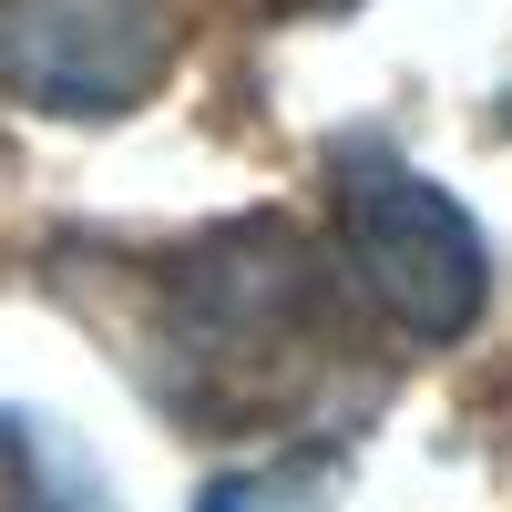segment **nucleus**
Wrapping results in <instances>:
<instances>
[{
  "label": "nucleus",
  "instance_id": "obj_1",
  "mask_svg": "<svg viewBox=\"0 0 512 512\" xmlns=\"http://www.w3.org/2000/svg\"><path fill=\"white\" fill-rule=\"evenodd\" d=\"M154 390L195 431H236L318 390V359H338V277L308 256L287 216H246L175 246L154 287Z\"/></svg>",
  "mask_w": 512,
  "mask_h": 512
},
{
  "label": "nucleus",
  "instance_id": "obj_2",
  "mask_svg": "<svg viewBox=\"0 0 512 512\" xmlns=\"http://www.w3.org/2000/svg\"><path fill=\"white\" fill-rule=\"evenodd\" d=\"M328 216H338V277H349L379 318L420 349L472 338L492 308V246L472 205L431 185L400 144L338 134L328 144Z\"/></svg>",
  "mask_w": 512,
  "mask_h": 512
},
{
  "label": "nucleus",
  "instance_id": "obj_3",
  "mask_svg": "<svg viewBox=\"0 0 512 512\" xmlns=\"http://www.w3.org/2000/svg\"><path fill=\"white\" fill-rule=\"evenodd\" d=\"M175 72V0H0V93L31 113H134Z\"/></svg>",
  "mask_w": 512,
  "mask_h": 512
},
{
  "label": "nucleus",
  "instance_id": "obj_4",
  "mask_svg": "<svg viewBox=\"0 0 512 512\" xmlns=\"http://www.w3.org/2000/svg\"><path fill=\"white\" fill-rule=\"evenodd\" d=\"M338 482H349L338 451H267L246 472H216L195 512H338Z\"/></svg>",
  "mask_w": 512,
  "mask_h": 512
}]
</instances>
